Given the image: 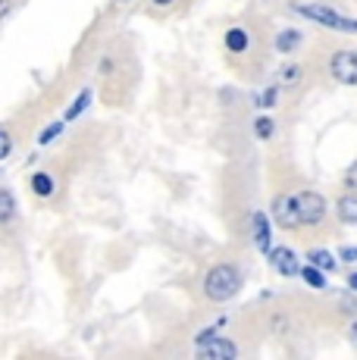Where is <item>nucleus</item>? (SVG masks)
I'll return each instance as SVG.
<instances>
[{
    "mask_svg": "<svg viewBox=\"0 0 357 360\" xmlns=\"http://www.w3.org/2000/svg\"><path fill=\"white\" fill-rule=\"evenodd\" d=\"M238 292H242V273H238L232 263H216L210 266V273L204 276V295L210 301L223 304V301H232Z\"/></svg>",
    "mask_w": 357,
    "mask_h": 360,
    "instance_id": "f257e3e1",
    "label": "nucleus"
},
{
    "mask_svg": "<svg viewBox=\"0 0 357 360\" xmlns=\"http://www.w3.org/2000/svg\"><path fill=\"white\" fill-rule=\"evenodd\" d=\"M292 10L301 13L304 19H311V22L326 25V29H335V32H357V19L342 16V13H335L332 6H326V4H294Z\"/></svg>",
    "mask_w": 357,
    "mask_h": 360,
    "instance_id": "f03ea898",
    "label": "nucleus"
},
{
    "mask_svg": "<svg viewBox=\"0 0 357 360\" xmlns=\"http://www.w3.org/2000/svg\"><path fill=\"white\" fill-rule=\"evenodd\" d=\"M294 207H298V217L301 226H320L326 219V198L320 191H298L294 195Z\"/></svg>",
    "mask_w": 357,
    "mask_h": 360,
    "instance_id": "7ed1b4c3",
    "label": "nucleus"
},
{
    "mask_svg": "<svg viewBox=\"0 0 357 360\" xmlns=\"http://www.w3.org/2000/svg\"><path fill=\"white\" fill-rule=\"evenodd\" d=\"M329 72L339 85H357V53L354 51H339L329 57Z\"/></svg>",
    "mask_w": 357,
    "mask_h": 360,
    "instance_id": "20e7f679",
    "label": "nucleus"
},
{
    "mask_svg": "<svg viewBox=\"0 0 357 360\" xmlns=\"http://www.w3.org/2000/svg\"><path fill=\"white\" fill-rule=\"evenodd\" d=\"M195 348H197V357H204V360H232V357H238L235 342H229V338H223V335L207 338V342L195 345Z\"/></svg>",
    "mask_w": 357,
    "mask_h": 360,
    "instance_id": "39448f33",
    "label": "nucleus"
},
{
    "mask_svg": "<svg viewBox=\"0 0 357 360\" xmlns=\"http://www.w3.org/2000/svg\"><path fill=\"white\" fill-rule=\"evenodd\" d=\"M273 219H276L283 229H298V226H301L298 207H294L292 195H279L276 200H273Z\"/></svg>",
    "mask_w": 357,
    "mask_h": 360,
    "instance_id": "423d86ee",
    "label": "nucleus"
},
{
    "mask_svg": "<svg viewBox=\"0 0 357 360\" xmlns=\"http://www.w3.org/2000/svg\"><path fill=\"white\" fill-rule=\"evenodd\" d=\"M270 263L279 276L292 279V276H301V263H298V254L292 248H270Z\"/></svg>",
    "mask_w": 357,
    "mask_h": 360,
    "instance_id": "0eeeda50",
    "label": "nucleus"
},
{
    "mask_svg": "<svg viewBox=\"0 0 357 360\" xmlns=\"http://www.w3.org/2000/svg\"><path fill=\"white\" fill-rule=\"evenodd\" d=\"M251 235H254V245L260 248L264 254H270V219H266V213H254L251 217Z\"/></svg>",
    "mask_w": 357,
    "mask_h": 360,
    "instance_id": "6e6552de",
    "label": "nucleus"
},
{
    "mask_svg": "<svg viewBox=\"0 0 357 360\" xmlns=\"http://www.w3.org/2000/svg\"><path fill=\"white\" fill-rule=\"evenodd\" d=\"M335 217H339L345 226H357V191L348 188V195L339 198V204H335Z\"/></svg>",
    "mask_w": 357,
    "mask_h": 360,
    "instance_id": "1a4fd4ad",
    "label": "nucleus"
},
{
    "mask_svg": "<svg viewBox=\"0 0 357 360\" xmlns=\"http://www.w3.org/2000/svg\"><path fill=\"white\" fill-rule=\"evenodd\" d=\"M29 185H32V191H35L38 198H51L53 191H57V182H53L51 172H35V176L29 179Z\"/></svg>",
    "mask_w": 357,
    "mask_h": 360,
    "instance_id": "9d476101",
    "label": "nucleus"
},
{
    "mask_svg": "<svg viewBox=\"0 0 357 360\" xmlns=\"http://www.w3.org/2000/svg\"><path fill=\"white\" fill-rule=\"evenodd\" d=\"M91 98H94V94H91V88H82V91H79V98H75V101L70 103V107H66V116H63V120H66V122L79 120V116L88 110V103H91Z\"/></svg>",
    "mask_w": 357,
    "mask_h": 360,
    "instance_id": "9b49d317",
    "label": "nucleus"
},
{
    "mask_svg": "<svg viewBox=\"0 0 357 360\" xmlns=\"http://www.w3.org/2000/svg\"><path fill=\"white\" fill-rule=\"evenodd\" d=\"M248 44H251V38H248V32L245 29H229L226 32V47H229L232 53H245L248 51Z\"/></svg>",
    "mask_w": 357,
    "mask_h": 360,
    "instance_id": "f8f14e48",
    "label": "nucleus"
},
{
    "mask_svg": "<svg viewBox=\"0 0 357 360\" xmlns=\"http://www.w3.org/2000/svg\"><path fill=\"white\" fill-rule=\"evenodd\" d=\"M301 44V32L298 29H283L276 34V51L279 53H292Z\"/></svg>",
    "mask_w": 357,
    "mask_h": 360,
    "instance_id": "ddd939ff",
    "label": "nucleus"
},
{
    "mask_svg": "<svg viewBox=\"0 0 357 360\" xmlns=\"http://www.w3.org/2000/svg\"><path fill=\"white\" fill-rule=\"evenodd\" d=\"M13 217H16V198L10 188H0V226L10 223Z\"/></svg>",
    "mask_w": 357,
    "mask_h": 360,
    "instance_id": "4468645a",
    "label": "nucleus"
},
{
    "mask_svg": "<svg viewBox=\"0 0 357 360\" xmlns=\"http://www.w3.org/2000/svg\"><path fill=\"white\" fill-rule=\"evenodd\" d=\"M301 279L307 282L311 288H326V273H323L320 266H313V263H307V266H301Z\"/></svg>",
    "mask_w": 357,
    "mask_h": 360,
    "instance_id": "2eb2a0df",
    "label": "nucleus"
},
{
    "mask_svg": "<svg viewBox=\"0 0 357 360\" xmlns=\"http://www.w3.org/2000/svg\"><path fill=\"white\" fill-rule=\"evenodd\" d=\"M273 131H276V122L270 120V116H257V120H254V135L257 138H273Z\"/></svg>",
    "mask_w": 357,
    "mask_h": 360,
    "instance_id": "dca6fc26",
    "label": "nucleus"
},
{
    "mask_svg": "<svg viewBox=\"0 0 357 360\" xmlns=\"http://www.w3.org/2000/svg\"><path fill=\"white\" fill-rule=\"evenodd\" d=\"M313 263V266H320L323 273H329V269H335V257L329 251H311V257H307Z\"/></svg>",
    "mask_w": 357,
    "mask_h": 360,
    "instance_id": "f3484780",
    "label": "nucleus"
},
{
    "mask_svg": "<svg viewBox=\"0 0 357 360\" xmlns=\"http://www.w3.org/2000/svg\"><path fill=\"white\" fill-rule=\"evenodd\" d=\"M279 82H283V85H298L301 82V66H294V63L283 66L279 69Z\"/></svg>",
    "mask_w": 357,
    "mask_h": 360,
    "instance_id": "a211bd4d",
    "label": "nucleus"
},
{
    "mask_svg": "<svg viewBox=\"0 0 357 360\" xmlns=\"http://www.w3.org/2000/svg\"><path fill=\"white\" fill-rule=\"evenodd\" d=\"M60 131H63V122H51V126H44V129H41V135H38V144H51V141H57Z\"/></svg>",
    "mask_w": 357,
    "mask_h": 360,
    "instance_id": "6ab92c4d",
    "label": "nucleus"
},
{
    "mask_svg": "<svg viewBox=\"0 0 357 360\" xmlns=\"http://www.w3.org/2000/svg\"><path fill=\"white\" fill-rule=\"evenodd\" d=\"M276 98H279V85H270V88H266V91L257 98V107H260V110H270L273 103H276Z\"/></svg>",
    "mask_w": 357,
    "mask_h": 360,
    "instance_id": "aec40b11",
    "label": "nucleus"
},
{
    "mask_svg": "<svg viewBox=\"0 0 357 360\" xmlns=\"http://www.w3.org/2000/svg\"><path fill=\"white\" fill-rule=\"evenodd\" d=\"M10 150H13V138H10V131L0 129V160H6V157H10Z\"/></svg>",
    "mask_w": 357,
    "mask_h": 360,
    "instance_id": "412c9836",
    "label": "nucleus"
},
{
    "mask_svg": "<svg viewBox=\"0 0 357 360\" xmlns=\"http://www.w3.org/2000/svg\"><path fill=\"white\" fill-rule=\"evenodd\" d=\"M345 185H348V188H351V191H357V160H354V163L345 169Z\"/></svg>",
    "mask_w": 357,
    "mask_h": 360,
    "instance_id": "4be33fe9",
    "label": "nucleus"
},
{
    "mask_svg": "<svg viewBox=\"0 0 357 360\" xmlns=\"http://www.w3.org/2000/svg\"><path fill=\"white\" fill-rule=\"evenodd\" d=\"M339 257H342V260H348V263H357V248H342Z\"/></svg>",
    "mask_w": 357,
    "mask_h": 360,
    "instance_id": "5701e85b",
    "label": "nucleus"
},
{
    "mask_svg": "<svg viewBox=\"0 0 357 360\" xmlns=\"http://www.w3.org/2000/svg\"><path fill=\"white\" fill-rule=\"evenodd\" d=\"M348 338H351V345H354V348H357V320L351 323V329H348Z\"/></svg>",
    "mask_w": 357,
    "mask_h": 360,
    "instance_id": "b1692460",
    "label": "nucleus"
},
{
    "mask_svg": "<svg viewBox=\"0 0 357 360\" xmlns=\"http://www.w3.org/2000/svg\"><path fill=\"white\" fill-rule=\"evenodd\" d=\"M348 285H351L354 292H357V273H351V276H348Z\"/></svg>",
    "mask_w": 357,
    "mask_h": 360,
    "instance_id": "393cba45",
    "label": "nucleus"
},
{
    "mask_svg": "<svg viewBox=\"0 0 357 360\" xmlns=\"http://www.w3.org/2000/svg\"><path fill=\"white\" fill-rule=\"evenodd\" d=\"M173 0H154V6H169Z\"/></svg>",
    "mask_w": 357,
    "mask_h": 360,
    "instance_id": "a878e982",
    "label": "nucleus"
},
{
    "mask_svg": "<svg viewBox=\"0 0 357 360\" xmlns=\"http://www.w3.org/2000/svg\"><path fill=\"white\" fill-rule=\"evenodd\" d=\"M6 6H10V4H6V0H0V16H4V13H6Z\"/></svg>",
    "mask_w": 357,
    "mask_h": 360,
    "instance_id": "bb28decb",
    "label": "nucleus"
},
{
    "mask_svg": "<svg viewBox=\"0 0 357 360\" xmlns=\"http://www.w3.org/2000/svg\"><path fill=\"white\" fill-rule=\"evenodd\" d=\"M113 4H129V0H113Z\"/></svg>",
    "mask_w": 357,
    "mask_h": 360,
    "instance_id": "cd10ccee",
    "label": "nucleus"
}]
</instances>
